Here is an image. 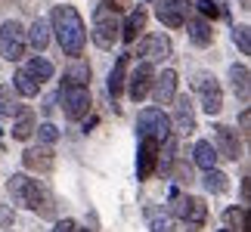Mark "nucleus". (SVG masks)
Wrapping results in <instances>:
<instances>
[{
  "label": "nucleus",
  "mask_w": 251,
  "mask_h": 232,
  "mask_svg": "<svg viewBox=\"0 0 251 232\" xmlns=\"http://www.w3.org/2000/svg\"><path fill=\"white\" fill-rule=\"evenodd\" d=\"M34 112L28 109V105H22L19 109V115H16V124H13V139H28L34 133Z\"/></svg>",
  "instance_id": "21"
},
{
  "label": "nucleus",
  "mask_w": 251,
  "mask_h": 232,
  "mask_svg": "<svg viewBox=\"0 0 251 232\" xmlns=\"http://www.w3.org/2000/svg\"><path fill=\"white\" fill-rule=\"evenodd\" d=\"M214 152H217V158H226V161H239L242 158V146H239V139H236V133L226 127V124H217L214 127Z\"/></svg>",
  "instance_id": "10"
},
{
  "label": "nucleus",
  "mask_w": 251,
  "mask_h": 232,
  "mask_svg": "<svg viewBox=\"0 0 251 232\" xmlns=\"http://www.w3.org/2000/svg\"><path fill=\"white\" fill-rule=\"evenodd\" d=\"M239 127H242V137L248 139V137H251V130H248V127H251V112H248V109L239 115Z\"/></svg>",
  "instance_id": "35"
},
{
  "label": "nucleus",
  "mask_w": 251,
  "mask_h": 232,
  "mask_svg": "<svg viewBox=\"0 0 251 232\" xmlns=\"http://www.w3.org/2000/svg\"><path fill=\"white\" fill-rule=\"evenodd\" d=\"M149 226H152V232H171V217H158L155 210H149Z\"/></svg>",
  "instance_id": "33"
},
{
  "label": "nucleus",
  "mask_w": 251,
  "mask_h": 232,
  "mask_svg": "<svg viewBox=\"0 0 251 232\" xmlns=\"http://www.w3.org/2000/svg\"><path fill=\"white\" fill-rule=\"evenodd\" d=\"M53 31H56V41H59L62 53L72 56V59H81L84 44H87V28H84V19L78 16V9L56 6L53 9Z\"/></svg>",
  "instance_id": "1"
},
{
  "label": "nucleus",
  "mask_w": 251,
  "mask_h": 232,
  "mask_svg": "<svg viewBox=\"0 0 251 232\" xmlns=\"http://www.w3.org/2000/svg\"><path fill=\"white\" fill-rule=\"evenodd\" d=\"M127 65H130V53L118 56V62H115V69L109 71V96L112 99H118L124 93V84H127Z\"/></svg>",
  "instance_id": "16"
},
{
  "label": "nucleus",
  "mask_w": 251,
  "mask_h": 232,
  "mask_svg": "<svg viewBox=\"0 0 251 232\" xmlns=\"http://www.w3.org/2000/svg\"><path fill=\"white\" fill-rule=\"evenodd\" d=\"M59 102H62V112H65L69 121H81V118H87V112L93 109L90 90H87V87H72V84H62Z\"/></svg>",
  "instance_id": "6"
},
{
  "label": "nucleus",
  "mask_w": 251,
  "mask_h": 232,
  "mask_svg": "<svg viewBox=\"0 0 251 232\" xmlns=\"http://www.w3.org/2000/svg\"><path fill=\"white\" fill-rule=\"evenodd\" d=\"M205 189L211 192V195H224V192L229 189V177L224 170H205Z\"/></svg>",
  "instance_id": "28"
},
{
  "label": "nucleus",
  "mask_w": 251,
  "mask_h": 232,
  "mask_svg": "<svg viewBox=\"0 0 251 232\" xmlns=\"http://www.w3.org/2000/svg\"><path fill=\"white\" fill-rule=\"evenodd\" d=\"M0 223H9V210L6 208H0Z\"/></svg>",
  "instance_id": "38"
},
{
  "label": "nucleus",
  "mask_w": 251,
  "mask_h": 232,
  "mask_svg": "<svg viewBox=\"0 0 251 232\" xmlns=\"http://www.w3.org/2000/svg\"><path fill=\"white\" fill-rule=\"evenodd\" d=\"M13 90H16L19 96H37L41 84H37V81H34V77L28 74L25 69H19V71H16V77H13Z\"/></svg>",
  "instance_id": "27"
},
{
  "label": "nucleus",
  "mask_w": 251,
  "mask_h": 232,
  "mask_svg": "<svg viewBox=\"0 0 251 232\" xmlns=\"http://www.w3.org/2000/svg\"><path fill=\"white\" fill-rule=\"evenodd\" d=\"M25 71L31 74L37 84H44V81H50V77H53V71H56V69H53V62H50V59L37 56V59H31V62L25 65Z\"/></svg>",
  "instance_id": "26"
},
{
  "label": "nucleus",
  "mask_w": 251,
  "mask_h": 232,
  "mask_svg": "<svg viewBox=\"0 0 251 232\" xmlns=\"http://www.w3.org/2000/svg\"><path fill=\"white\" fill-rule=\"evenodd\" d=\"M152 96H155L158 105H168L177 99V71H161L155 81H152Z\"/></svg>",
  "instance_id": "15"
},
{
  "label": "nucleus",
  "mask_w": 251,
  "mask_h": 232,
  "mask_svg": "<svg viewBox=\"0 0 251 232\" xmlns=\"http://www.w3.org/2000/svg\"><path fill=\"white\" fill-rule=\"evenodd\" d=\"M121 3L118 0H102L93 13V44L100 50H112L121 41V22H118Z\"/></svg>",
  "instance_id": "3"
},
{
  "label": "nucleus",
  "mask_w": 251,
  "mask_h": 232,
  "mask_svg": "<svg viewBox=\"0 0 251 232\" xmlns=\"http://www.w3.org/2000/svg\"><path fill=\"white\" fill-rule=\"evenodd\" d=\"M78 226H75V220H59V223L53 226V232H75Z\"/></svg>",
  "instance_id": "36"
},
{
  "label": "nucleus",
  "mask_w": 251,
  "mask_h": 232,
  "mask_svg": "<svg viewBox=\"0 0 251 232\" xmlns=\"http://www.w3.org/2000/svg\"><path fill=\"white\" fill-rule=\"evenodd\" d=\"M22 164L28 170H34V173H50L56 167V158H53V149H47V146H31V149H25L22 152Z\"/></svg>",
  "instance_id": "13"
},
{
  "label": "nucleus",
  "mask_w": 251,
  "mask_h": 232,
  "mask_svg": "<svg viewBox=\"0 0 251 232\" xmlns=\"http://www.w3.org/2000/svg\"><path fill=\"white\" fill-rule=\"evenodd\" d=\"M158 152L161 146L155 139H143L140 142V152H137V180H149L158 167Z\"/></svg>",
  "instance_id": "12"
},
{
  "label": "nucleus",
  "mask_w": 251,
  "mask_h": 232,
  "mask_svg": "<svg viewBox=\"0 0 251 232\" xmlns=\"http://www.w3.org/2000/svg\"><path fill=\"white\" fill-rule=\"evenodd\" d=\"M174 177H177V183H189V180H192V173H189V164H180V161H174Z\"/></svg>",
  "instance_id": "34"
},
{
  "label": "nucleus",
  "mask_w": 251,
  "mask_h": 232,
  "mask_svg": "<svg viewBox=\"0 0 251 232\" xmlns=\"http://www.w3.org/2000/svg\"><path fill=\"white\" fill-rule=\"evenodd\" d=\"M177 102V112H174V121H177V130L180 133H189L196 130V115H192V102L186 99V96H180V99H174Z\"/></svg>",
  "instance_id": "18"
},
{
  "label": "nucleus",
  "mask_w": 251,
  "mask_h": 232,
  "mask_svg": "<svg viewBox=\"0 0 251 232\" xmlns=\"http://www.w3.org/2000/svg\"><path fill=\"white\" fill-rule=\"evenodd\" d=\"M19 109H22V105L16 99V90L9 84H0V115H3V118H16Z\"/></svg>",
  "instance_id": "25"
},
{
  "label": "nucleus",
  "mask_w": 251,
  "mask_h": 232,
  "mask_svg": "<svg viewBox=\"0 0 251 232\" xmlns=\"http://www.w3.org/2000/svg\"><path fill=\"white\" fill-rule=\"evenodd\" d=\"M192 161H196L201 170H214L217 167V152H214V146H211L208 139H199L196 149H192Z\"/></svg>",
  "instance_id": "22"
},
{
  "label": "nucleus",
  "mask_w": 251,
  "mask_h": 232,
  "mask_svg": "<svg viewBox=\"0 0 251 232\" xmlns=\"http://www.w3.org/2000/svg\"><path fill=\"white\" fill-rule=\"evenodd\" d=\"M65 84H72V87H87V84H90V65H87L84 59H72L69 71H65Z\"/></svg>",
  "instance_id": "23"
},
{
  "label": "nucleus",
  "mask_w": 251,
  "mask_h": 232,
  "mask_svg": "<svg viewBox=\"0 0 251 232\" xmlns=\"http://www.w3.org/2000/svg\"><path fill=\"white\" fill-rule=\"evenodd\" d=\"M196 9H199V19H205V22H208V19H217V16H224V9H220V6L214 3V0H199V3H196Z\"/></svg>",
  "instance_id": "30"
},
{
  "label": "nucleus",
  "mask_w": 251,
  "mask_h": 232,
  "mask_svg": "<svg viewBox=\"0 0 251 232\" xmlns=\"http://www.w3.org/2000/svg\"><path fill=\"white\" fill-rule=\"evenodd\" d=\"M248 189H251V183H248V177L242 180V208L248 205Z\"/></svg>",
  "instance_id": "37"
},
{
  "label": "nucleus",
  "mask_w": 251,
  "mask_h": 232,
  "mask_svg": "<svg viewBox=\"0 0 251 232\" xmlns=\"http://www.w3.org/2000/svg\"><path fill=\"white\" fill-rule=\"evenodd\" d=\"M196 93L201 96V109L208 115H217L224 109V90H220V84L211 74H199L196 77Z\"/></svg>",
  "instance_id": "8"
},
{
  "label": "nucleus",
  "mask_w": 251,
  "mask_h": 232,
  "mask_svg": "<svg viewBox=\"0 0 251 232\" xmlns=\"http://www.w3.org/2000/svg\"><path fill=\"white\" fill-rule=\"evenodd\" d=\"M34 130H37V139H41V142H44L47 149H50L53 142L59 139V130H56L53 124H41V127H34Z\"/></svg>",
  "instance_id": "31"
},
{
  "label": "nucleus",
  "mask_w": 251,
  "mask_h": 232,
  "mask_svg": "<svg viewBox=\"0 0 251 232\" xmlns=\"http://www.w3.org/2000/svg\"><path fill=\"white\" fill-rule=\"evenodd\" d=\"M140 56H143V62H149V65L165 62L171 56V41L165 34H152V37H146V41L140 44Z\"/></svg>",
  "instance_id": "14"
},
{
  "label": "nucleus",
  "mask_w": 251,
  "mask_h": 232,
  "mask_svg": "<svg viewBox=\"0 0 251 232\" xmlns=\"http://www.w3.org/2000/svg\"><path fill=\"white\" fill-rule=\"evenodd\" d=\"M75 232H87V229H75Z\"/></svg>",
  "instance_id": "39"
},
{
  "label": "nucleus",
  "mask_w": 251,
  "mask_h": 232,
  "mask_svg": "<svg viewBox=\"0 0 251 232\" xmlns=\"http://www.w3.org/2000/svg\"><path fill=\"white\" fill-rule=\"evenodd\" d=\"M137 133L140 139H155L161 146L171 137V118L161 109H143L137 115Z\"/></svg>",
  "instance_id": "5"
},
{
  "label": "nucleus",
  "mask_w": 251,
  "mask_h": 232,
  "mask_svg": "<svg viewBox=\"0 0 251 232\" xmlns=\"http://www.w3.org/2000/svg\"><path fill=\"white\" fill-rule=\"evenodd\" d=\"M217 232H226V229H217Z\"/></svg>",
  "instance_id": "40"
},
{
  "label": "nucleus",
  "mask_w": 251,
  "mask_h": 232,
  "mask_svg": "<svg viewBox=\"0 0 251 232\" xmlns=\"http://www.w3.org/2000/svg\"><path fill=\"white\" fill-rule=\"evenodd\" d=\"M189 13V0H155V16L168 28H183Z\"/></svg>",
  "instance_id": "9"
},
{
  "label": "nucleus",
  "mask_w": 251,
  "mask_h": 232,
  "mask_svg": "<svg viewBox=\"0 0 251 232\" xmlns=\"http://www.w3.org/2000/svg\"><path fill=\"white\" fill-rule=\"evenodd\" d=\"M25 41L34 46V50H47V44H50V25L44 22V19H37V22L28 28V34H25Z\"/></svg>",
  "instance_id": "24"
},
{
  "label": "nucleus",
  "mask_w": 251,
  "mask_h": 232,
  "mask_svg": "<svg viewBox=\"0 0 251 232\" xmlns=\"http://www.w3.org/2000/svg\"><path fill=\"white\" fill-rule=\"evenodd\" d=\"M242 3H248V0H242Z\"/></svg>",
  "instance_id": "41"
},
{
  "label": "nucleus",
  "mask_w": 251,
  "mask_h": 232,
  "mask_svg": "<svg viewBox=\"0 0 251 232\" xmlns=\"http://www.w3.org/2000/svg\"><path fill=\"white\" fill-rule=\"evenodd\" d=\"M248 65H233L229 69V81H233V90L239 93V99L248 102L251 99V81H248Z\"/></svg>",
  "instance_id": "20"
},
{
  "label": "nucleus",
  "mask_w": 251,
  "mask_h": 232,
  "mask_svg": "<svg viewBox=\"0 0 251 232\" xmlns=\"http://www.w3.org/2000/svg\"><path fill=\"white\" fill-rule=\"evenodd\" d=\"M186 31H189V41L196 46H208L214 41V31H211V25L205 19H186Z\"/></svg>",
  "instance_id": "19"
},
{
  "label": "nucleus",
  "mask_w": 251,
  "mask_h": 232,
  "mask_svg": "<svg viewBox=\"0 0 251 232\" xmlns=\"http://www.w3.org/2000/svg\"><path fill=\"white\" fill-rule=\"evenodd\" d=\"M174 217L180 220L183 226H186L189 232H201L208 223V205L196 195H177L174 192Z\"/></svg>",
  "instance_id": "4"
},
{
  "label": "nucleus",
  "mask_w": 251,
  "mask_h": 232,
  "mask_svg": "<svg viewBox=\"0 0 251 232\" xmlns=\"http://www.w3.org/2000/svg\"><path fill=\"white\" fill-rule=\"evenodd\" d=\"M152 81H155V69H152L149 62H140V65H137V71H133V74H130V81H127V93H130V99H133V102L146 99V93L152 90Z\"/></svg>",
  "instance_id": "11"
},
{
  "label": "nucleus",
  "mask_w": 251,
  "mask_h": 232,
  "mask_svg": "<svg viewBox=\"0 0 251 232\" xmlns=\"http://www.w3.org/2000/svg\"><path fill=\"white\" fill-rule=\"evenodd\" d=\"M233 41L239 44V50H242L245 56L251 53V37H248V25H239V28H233Z\"/></svg>",
  "instance_id": "32"
},
{
  "label": "nucleus",
  "mask_w": 251,
  "mask_h": 232,
  "mask_svg": "<svg viewBox=\"0 0 251 232\" xmlns=\"http://www.w3.org/2000/svg\"><path fill=\"white\" fill-rule=\"evenodd\" d=\"M224 223H226V232H245V208H226L224 210Z\"/></svg>",
  "instance_id": "29"
},
{
  "label": "nucleus",
  "mask_w": 251,
  "mask_h": 232,
  "mask_svg": "<svg viewBox=\"0 0 251 232\" xmlns=\"http://www.w3.org/2000/svg\"><path fill=\"white\" fill-rule=\"evenodd\" d=\"M25 28L19 22H3L0 25V56H3L6 62H19L25 56Z\"/></svg>",
  "instance_id": "7"
},
{
  "label": "nucleus",
  "mask_w": 251,
  "mask_h": 232,
  "mask_svg": "<svg viewBox=\"0 0 251 232\" xmlns=\"http://www.w3.org/2000/svg\"><path fill=\"white\" fill-rule=\"evenodd\" d=\"M143 31H146V9L137 6V9L127 16V22L121 25V41H124V44H133Z\"/></svg>",
  "instance_id": "17"
},
{
  "label": "nucleus",
  "mask_w": 251,
  "mask_h": 232,
  "mask_svg": "<svg viewBox=\"0 0 251 232\" xmlns=\"http://www.w3.org/2000/svg\"><path fill=\"white\" fill-rule=\"evenodd\" d=\"M9 195H13L16 205L31 208L41 217H53V195H50V189L41 186L37 180H28L25 173H13V177H9Z\"/></svg>",
  "instance_id": "2"
}]
</instances>
